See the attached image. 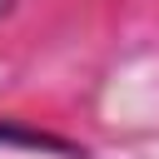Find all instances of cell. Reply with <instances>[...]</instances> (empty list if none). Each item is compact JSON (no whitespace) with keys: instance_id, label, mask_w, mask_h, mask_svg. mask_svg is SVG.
Segmentation results:
<instances>
[{"instance_id":"cell-2","label":"cell","mask_w":159,"mask_h":159,"mask_svg":"<svg viewBox=\"0 0 159 159\" xmlns=\"http://www.w3.org/2000/svg\"><path fill=\"white\" fill-rule=\"evenodd\" d=\"M10 10H15V0H0V20H5V15H10Z\"/></svg>"},{"instance_id":"cell-1","label":"cell","mask_w":159,"mask_h":159,"mask_svg":"<svg viewBox=\"0 0 159 159\" xmlns=\"http://www.w3.org/2000/svg\"><path fill=\"white\" fill-rule=\"evenodd\" d=\"M0 149H40V154H60V159H84V144H70L50 129H30L20 119H0Z\"/></svg>"}]
</instances>
